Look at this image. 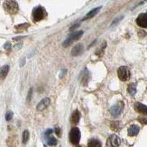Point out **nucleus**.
Listing matches in <instances>:
<instances>
[{
  "mask_svg": "<svg viewBox=\"0 0 147 147\" xmlns=\"http://www.w3.org/2000/svg\"><path fill=\"white\" fill-rule=\"evenodd\" d=\"M47 16V11H46L45 8L42 6L36 7L35 8H34L33 12H32V18H33L34 22H38L43 20Z\"/></svg>",
  "mask_w": 147,
  "mask_h": 147,
  "instance_id": "1",
  "label": "nucleus"
},
{
  "mask_svg": "<svg viewBox=\"0 0 147 147\" xmlns=\"http://www.w3.org/2000/svg\"><path fill=\"white\" fill-rule=\"evenodd\" d=\"M5 10L10 15H15L18 11V5L16 1H6L4 2Z\"/></svg>",
  "mask_w": 147,
  "mask_h": 147,
  "instance_id": "2",
  "label": "nucleus"
},
{
  "mask_svg": "<svg viewBox=\"0 0 147 147\" xmlns=\"http://www.w3.org/2000/svg\"><path fill=\"white\" fill-rule=\"evenodd\" d=\"M81 138V132L80 129L77 127H74L69 132V140L72 144L77 145L79 144Z\"/></svg>",
  "mask_w": 147,
  "mask_h": 147,
  "instance_id": "3",
  "label": "nucleus"
},
{
  "mask_svg": "<svg viewBox=\"0 0 147 147\" xmlns=\"http://www.w3.org/2000/svg\"><path fill=\"white\" fill-rule=\"evenodd\" d=\"M117 73L119 80L123 81V82L128 81L130 78V70L126 66L119 67L117 71Z\"/></svg>",
  "mask_w": 147,
  "mask_h": 147,
  "instance_id": "4",
  "label": "nucleus"
},
{
  "mask_svg": "<svg viewBox=\"0 0 147 147\" xmlns=\"http://www.w3.org/2000/svg\"><path fill=\"white\" fill-rule=\"evenodd\" d=\"M84 32L83 31H78L77 32H74V33L71 34V35H69L66 39L63 41V47H69L70 44H71L73 43V41L74 40H77L80 38L83 35Z\"/></svg>",
  "mask_w": 147,
  "mask_h": 147,
  "instance_id": "5",
  "label": "nucleus"
},
{
  "mask_svg": "<svg viewBox=\"0 0 147 147\" xmlns=\"http://www.w3.org/2000/svg\"><path fill=\"white\" fill-rule=\"evenodd\" d=\"M124 106V104L122 102H119V103H117L116 105L113 106V107L110 109V114H111V115L115 118L119 117V115L121 114L122 111H123Z\"/></svg>",
  "mask_w": 147,
  "mask_h": 147,
  "instance_id": "6",
  "label": "nucleus"
},
{
  "mask_svg": "<svg viewBox=\"0 0 147 147\" xmlns=\"http://www.w3.org/2000/svg\"><path fill=\"white\" fill-rule=\"evenodd\" d=\"M121 144V139L116 135H111L107 138V147H119Z\"/></svg>",
  "mask_w": 147,
  "mask_h": 147,
  "instance_id": "7",
  "label": "nucleus"
},
{
  "mask_svg": "<svg viewBox=\"0 0 147 147\" xmlns=\"http://www.w3.org/2000/svg\"><path fill=\"white\" fill-rule=\"evenodd\" d=\"M147 16L146 13H141L138 16L137 19H136V23L139 27H142V28H146L147 27V22H146Z\"/></svg>",
  "mask_w": 147,
  "mask_h": 147,
  "instance_id": "8",
  "label": "nucleus"
},
{
  "mask_svg": "<svg viewBox=\"0 0 147 147\" xmlns=\"http://www.w3.org/2000/svg\"><path fill=\"white\" fill-rule=\"evenodd\" d=\"M50 105V99L49 98H44V99H42L37 105V110L38 111H43V110H46L47 107H49V105Z\"/></svg>",
  "mask_w": 147,
  "mask_h": 147,
  "instance_id": "9",
  "label": "nucleus"
},
{
  "mask_svg": "<svg viewBox=\"0 0 147 147\" xmlns=\"http://www.w3.org/2000/svg\"><path fill=\"white\" fill-rule=\"evenodd\" d=\"M80 119V113L79 112L78 110H74V111L72 113L71 115V123L72 124H74V125H76V124H77L79 123Z\"/></svg>",
  "mask_w": 147,
  "mask_h": 147,
  "instance_id": "10",
  "label": "nucleus"
},
{
  "mask_svg": "<svg viewBox=\"0 0 147 147\" xmlns=\"http://www.w3.org/2000/svg\"><path fill=\"white\" fill-rule=\"evenodd\" d=\"M83 52V45L82 44H77V45H75L72 49L71 54L72 56H78V55H81V54Z\"/></svg>",
  "mask_w": 147,
  "mask_h": 147,
  "instance_id": "11",
  "label": "nucleus"
},
{
  "mask_svg": "<svg viewBox=\"0 0 147 147\" xmlns=\"http://www.w3.org/2000/svg\"><path fill=\"white\" fill-rule=\"evenodd\" d=\"M101 9H102V6L92 9V10H90V11H89L88 13L86 14V16H85L82 18V21H85V20H88V19H90V18H92L93 17H94L97 13H99V10H100Z\"/></svg>",
  "mask_w": 147,
  "mask_h": 147,
  "instance_id": "12",
  "label": "nucleus"
},
{
  "mask_svg": "<svg viewBox=\"0 0 147 147\" xmlns=\"http://www.w3.org/2000/svg\"><path fill=\"white\" fill-rule=\"evenodd\" d=\"M135 110L139 113H142L144 114V115H146L147 113L146 105L142 103H140V102H136L135 104Z\"/></svg>",
  "mask_w": 147,
  "mask_h": 147,
  "instance_id": "13",
  "label": "nucleus"
},
{
  "mask_svg": "<svg viewBox=\"0 0 147 147\" xmlns=\"http://www.w3.org/2000/svg\"><path fill=\"white\" fill-rule=\"evenodd\" d=\"M139 130H140V127L138 125L133 124V125L130 126V127L128 129V136H130V137L137 136L139 132Z\"/></svg>",
  "mask_w": 147,
  "mask_h": 147,
  "instance_id": "14",
  "label": "nucleus"
},
{
  "mask_svg": "<svg viewBox=\"0 0 147 147\" xmlns=\"http://www.w3.org/2000/svg\"><path fill=\"white\" fill-rule=\"evenodd\" d=\"M10 71V66L8 65H5L0 68V80H4L7 77Z\"/></svg>",
  "mask_w": 147,
  "mask_h": 147,
  "instance_id": "15",
  "label": "nucleus"
},
{
  "mask_svg": "<svg viewBox=\"0 0 147 147\" xmlns=\"http://www.w3.org/2000/svg\"><path fill=\"white\" fill-rule=\"evenodd\" d=\"M88 147H102V143L98 139H90L88 143Z\"/></svg>",
  "mask_w": 147,
  "mask_h": 147,
  "instance_id": "16",
  "label": "nucleus"
},
{
  "mask_svg": "<svg viewBox=\"0 0 147 147\" xmlns=\"http://www.w3.org/2000/svg\"><path fill=\"white\" fill-rule=\"evenodd\" d=\"M30 26V24H28V23L20 24H18V25L16 26L15 29L16 30V32H23V31H25V30H27Z\"/></svg>",
  "mask_w": 147,
  "mask_h": 147,
  "instance_id": "17",
  "label": "nucleus"
},
{
  "mask_svg": "<svg viewBox=\"0 0 147 147\" xmlns=\"http://www.w3.org/2000/svg\"><path fill=\"white\" fill-rule=\"evenodd\" d=\"M127 91L131 96H135L137 92V90H136V86L134 83H131L128 85L127 87Z\"/></svg>",
  "mask_w": 147,
  "mask_h": 147,
  "instance_id": "18",
  "label": "nucleus"
},
{
  "mask_svg": "<svg viewBox=\"0 0 147 147\" xmlns=\"http://www.w3.org/2000/svg\"><path fill=\"white\" fill-rule=\"evenodd\" d=\"M29 138H30V132L27 129H26V130L24 131L23 134H22V142H23V144H27L28 142Z\"/></svg>",
  "mask_w": 147,
  "mask_h": 147,
  "instance_id": "19",
  "label": "nucleus"
},
{
  "mask_svg": "<svg viewBox=\"0 0 147 147\" xmlns=\"http://www.w3.org/2000/svg\"><path fill=\"white\" fill-rule=\"evenodd\" d=\"M121 122L119 121H113L110 124V127L113 130L119 131L121 129Z\"/></svg>",
  "mask_w": 147,
  "mask_h": 147,
  "instance_id": "20",
  "label": "nucleus"
},
{
  "mask_svg": "<svg viewBox=\"0 0 147 147\" xmlns=\"http://www.w3.org/2000/svg\"><path fill=\"white\" fill-rule=\"evenodd\" d=\"M47 144L49 146H55L57 144V139L55 138L53 136H50L48 138V140H47Z\"/></svg>",
  "mask_w": 147,
  "mask_h": 147,
  "instance_id": "21",
  "label": "nucleus"
},
{
  "mask_svg": "<svg viewBox=\"0 0 147 147\" xmlns=\"http://www.w3.org/2000/svg\"><path fill=\"white\" fill-rule=\"evenodd\" d=\"M123 18H124V16H123L116 17V18H115V19H114V20L112 22V23H111V24H110V27H114V26L116 25V24H119V22H120L123 19Z\"/></svg>",
  "mask_w": 147,
  "mask_h": 147,
  "instance_id": "22",
  "label": "nucleus"
},
{
  "mask_svg": "<svg viewBox=\"0 0 147 147\" xmlns=\"http://www.w3.org/2000/svg\"><path fill=\"white\" fill-rule=\"evenodd\" d=\"M106 47H107V43H106L105 41H104L103 44H102V46L101 47V48L99 49L98 52H96V54L97 55H99V56H100V54L104 53V50H105V49L106 48Z\"/></svg>",
  "mask_w": 147,
  "mask_h": 147,
  "instance_id": "23",
  "label": "nucleus"
},
{
  "mask_svg": "<svg viewBox=\"0 0 147 147\" xmlns=\"http://www.w3.org/2000/svg\"><path fill=\"white\" fill-rule=\"evenodd\" d=\"M13 112H11V111H8V112L6 113V114H5V119H6V121H10L12 119H13Z\"/></svg>",
  "mask_w": 147,
  "mask_h": 147,
  "instance_id": "24",
  "label": "nucleus"
},
{
  "mask_svg": "<svg viewBox=\"0 0 147 147\" xmlns=\"http://www.w3.org/2000/svg\"><path fill=\"white\" fill-rule=\"evenodd\" d=\"M32 88H30V90H29L28 95H27V102H30V101H31V99H32Z\"/></svg>",
  "mask_w": 147,
  "mask_h": 147,
  "instance_id": "25",
  "label": "nucleus"
},
{
  "mask_svg": "<svg viewBox=\"0 0 147 147\" xmlns=\"http://www.w3.org/2000/svg\"><path fill=\"white\" fill-rule=\"evenodd\" d=\"M4 48H5V49H6L7 51H10L12 48L11 43L9 41L6 42V43L5 44V45H4Z\"/></svg>",
  "mask_w": 147,
  "mask_h": 147,
  "instance_id": "26",
  "label": "nucleus"
},
{
  "mask_svg": "<svg viewBox=\"0 0 147 147\" xmlns=\"http://www.w3.org/2000/svg\"><path fill=\"white\" fill-rule=\"evenodd\" d=\"M55 133H56V135H57L58 137H60V136H61V130H60V127H57L55 129Z\"/></svg>",
  "mask_w": 147,
  "mask_h": 147,
  "instance_id": "27",
  "label": "nucleus"
},
{
  "mask_svg": "<svg viewBox=\"0 0 147 147\" xmlns=\"http://www.w3.org/2000/svg\"><path fill=\"white\" fill-rule=\"evenodd\" d=\"M66 72H67V69H63V70L60 71V74H59V77H60V78H63V77L65 75Z\"/></svg>",
  "mask_w": 147,
  "mask_h": 147,
  "instance_id": "28",
  "label": "nucleus"
},
{
  "mask_svg": "<svg viewBox=\"0 0 147 147\" xmlns=\"http://www.w3.org/2000/svg\"><path fill=\"white\" fill-rule=\"evenodd\" d=\"M52 132H53V129H47L45 132L46 136H48V137H49V136H50Z\"/></svg>",
  "mask_w": 147,
  "mask_h": 147,
  "instance_id": "29",
  "label": "nucleus"
},
{
  "mask_svg": "<svg viewBox=\"0 0 147 147\" xmlns=\"http://www.w3.org/2000/svg\"><path fill=\"white\" fill-rule=\"evenodd\" d=\"M79 26H80V24H74V26H72L71 27H70L69 30H70V31H72V30H75V29L77 28V27H78Z\"/></svg>",
  "mask_w": 147,
  "mask_h": 147,
  "instance_id": "30",
  "label": "nucleus"
},
{
  "mask_svg": "<svg viewBox=\"0 0 147 147\" xmlns=\"http://www.w3.org/2000/svg\"><path fill=\"white\" fill-rule=\"evenodd\" d=\"M25 63H26V59H25V58L22 59V62H21V63H20V66H21V67L24 66V65H25Z\"/></svg>",
  "mask_w": 147,
  "mask_h": 147,
  "instance_id": "31",
  "label": "nucleus"
},
{
  "mask_svg": "<svg viewBox=\"0 0 147 147\" xmlns=\"http://www.w3.org/2000/svg\"><path fill=\"white\" fill-rule=\"evenodd\" d=\"M22 47V43H19V44H16V45L15 46V48H17V49H21Z\"/></svg>",
  "mask_w": 147,
  "mask_h": 147,
  "instance_id": "32",
  "label": "nucleus"
},
{
  "mask_svg": "<svg viewBox=\"0 0 147 147\" xmlns=\"http://www.w3.org/2000/svg\"><path fill=\"white\" fill-rule=\"evenodd\" d=\"M77 147H82V146H77Z\"/></svg>",
  "mask_w": 147,
  "mask_h": 147,
  "instance_id": "33",
  "label": "nucleus"
}]
</instances>
